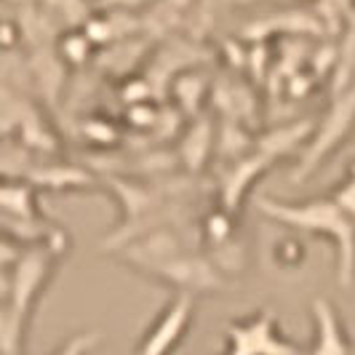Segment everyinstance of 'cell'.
<instances>
[{
    "label": "cell",
    "instance_id": "cell-20",
    "mask_svg": "<svg viewBox=\"0 0 355 355\" xmlns=\"http://www.w3.org/2000/svg\"><path fill=\"white\" fill-rule=\"evenodd\" d=\"M347 3H350V8H353V11H355V0H347Z\"/></svg>",
    "mask_w": 355,
    "mask_h": 355
},
{
    "label": "cell",
    "instance_id": "cell-10",
    "mask_svg": "<svg viewBox=\"0 0 355 355\" xmlns=\"http://www.w3.org/2000/svg\"><path fill=\"white\" fill-rule=\"evenodd\" d=\"M315 121H297V123H284L272 131H267L265 137H259L254 147L259 153H265L267 158L272 160H286V158H300V153L304 150V144L313 137Z\"/></svg>",
    "mask_w": 355,
    "mask_h": 355
},
{
    "label": "cell",
    "instance_id": "cell-4",
    "mask_svg": "<svg viewBox=\"0 0 355 355\" xmlns=\"http://www.w3.org/2000/svg\"><path fill=\"white\" fill-rule=\"evenodd\" d=\"M222 355H304V347L284 331L272 304H259L246 315L227 320Z\"/></svg>",
    "mask_w": 355,
    "mask_h": 355
},
{
    "label": "cell",
    "instance_id": "cell-15",
    "mask_svg": "<svg viewBox=\"0 0 355 355\" xmlns=\"http://www.w3.org/2000/svg\"><path fill=\"white\" fill-rule=\"evenodd\" d=\"M105 342V334L99 329H86V331H75L67 337L51 355H91L96 353V347Z\"/></svg>",
    "mask_w": 355,
    "mask_h": 355
},
{
    "label": "cell",
    "instance_id": "cell-6",
    "mask_svg": "<svg viewBox=\"0 0 355 355\" xmlns=\"http://www.w3.org/2000/svg\"><path fill=\"white\" fill-rule=\"evenodd\" d=\"M196 323V297L171 294L158 315L144 326L134 355H174Z\"/></svg>",
    "mask_w": 355,
    "mask_h": 355
},
{
    "label": "cell",
    "instance_id": "cell-18",
    "mask_svg": "<svg viewBox=\"0 0 355 355\" xmlns=\"http://www.w3.org/2000/svg\"><path fill=\"white\" fill-rule=\"evenodd\" d=\"M147 0H99V8L107 11H137L142 8Z\"/></svg>",
    "mask_w": 355,
    "mask_h": 355
},
{
    "label": "cell",
    "instance_id": "cell-5",
    "mask_svg": "<svg viewBox=\"0 0 355 355\" xmlns=\"http://www.w3.org/2000/svg\"><path fill=\"white\" fill-rule=\"evenodd\" d=\"M147 281L171 288V294H190V297H209V294H225L230 291L232 281L222 275V270L214 265L206 249H193L179 254L174 259L163 262L144 275Z\"/></svg>",
    "mask_w": 355,
    "mask_h": 355
},
{
    "label": "cell",
    "instance_id": "cell-11",
    "mask_svg": "<svg viewBox=\"0 0 355 355\" xmlns=\"http://www.w3.org/2000/svg\"><path fill=\"white\" fill-rule=\"evenodd\" d=\"M37 196H40V190L24 179H3V190H0L3 219H11V222L46 219V214L40 211V198Z\"/></svg>",
    "mask_w": 355,
    "mask_h": 355
},
{
    "label": "cell",
    "instance_id": "cell-9",
    "mask_svg": "<svg viewBox=\"0 0 355 355\" xmlns=\"http://www.w3.org/2000/svg\"><path fill=\"white\" fill-rule=\"evenodd\" d=\"M24 182H30L40 193H78V190H91L99 187L102 179L94 177L91 171L80 168V166H70V163H33L24 171Z\"/></svg>",
    "mask_w": 355,
    "mask_h": 355
},
{
    "label": "cell",
    "instance_id": "cell-14",
    "mask_svg": "<svg viewBox=\"0 0 355 355\" xmlns=\"http://www.w3.org/2000/svg\"><path fill=\"white\" fill-rule=\"evenodd\" d=\"M270 259L272 265L284 272H294V270H302V265L307 262V243L300 232H286L281 238L272 241L270 246Z\"/></svg>",
    "mask_w": 355,
    "mask_h": 355
},
{
    "label": "cell",
    "instance_id": "cell-8",
    "mask_svg": "<svg viewBox=\"0 0 355 355\" xmlns=\"http://www.w3.org/2000/svg\"><path fill=\"white\" fill-rule=\"evenodd\" d=\"M272 166V160L267 158L265 153L254 150L246 158H238L227 163L219 174V198H216V206L227 209L232 214H241L243 203L249 200L251 190L259 179L267 174V168Z\"/></svg>",
    "mask_w": 355,
    "mask_h": 355
},
{
    "label": "cell",
    "instance_id": "cell-16",
    "mask_svg": "<svg viewBox=\"0 0 355 355\" xmlns=\"http://www.w3.org/2000/svg\"><path fill=\"white\" fill-rule=\"evenodd\" d=\"M329 196L334 198L339 206H342V209L355 219V160L347 166V171H345V174L331 184Z\"/></svg>",
    "mask_w": 355,
    "mask_h": 355
},
{
    "label": "cell",
    "instance_id": "cell-2",
    "mask_svg": "<svg viewBox=\"0 0 355 355\" xmlns=\"http://www.w3.org/2000/svg\"><path fill=\"white\" fill-rule=\"evenodd\" d=\"M257 211L278 227L300 232L307 238H323L334 249V275L339 288H353L355 284V219L339 206L334 198L313 196L304 200L281 198H254Z\"/></svg>",
    "mask_w": 355,
    "mask_h": 355
},
{
    "label": "cell",
    "instance_id": "cell-3",
    "mask_svg": "<svg viewBox=\"0 0 355 355\" xmlns=\"http://www.w3.org/2000/svg\"><path fill=\"white\" fill-rule=\"evenodd\" d=\"M355 134V86L331 94L329 105L323 107L310 142L304 144L300 158L294 163V171L288 174L291 184H302L318 171L323 163L337 155Z\"/></svg>",
    "mask_w": 355,
    "mask_h": 355
},
{
    "label": "cell",
    "instance_id": "cell-17",
    "mask_svg": "<svg viewBox=\"0 0 355 355\" xmlns=\"http://www.w3.org/2000/svg\"><path fill=\"white\" fill-rule=\"evenodd\" d=\"M46 6H49V11L53 14H59V17H67L72 21H78V14H83L86 11V3L83 0H46Z\"/></svg>",
    "mask_w": 355,
    "mask_h": 355
},
{
    "label": "cell",
    "instance_id": "cell-19",
    "mask_svg": "<svg viewBox=\"0 0 355 355\" xmlns=\"http://www.w3.org/2000/svg\"><path fill=\"white\" fill-rule=\"evenodd\" d=\"M193 0H168V6H174V8H187Z\"/></svg>",
    "mask_w": 355,
    "mask_h": 355
},
{
    "label": "cell",
    "instance_id": "cell-13",
    "mask_svg": "<svg viewBox=\"0 0 355 355\" xmlns=\"http://www.w3.org/2000/svg\"><path fill=\"white\" fill-rule=\"evenodd\" d=\"M206 251H209V257L214 259V265L222 270V275H227L230 281L243 278L251 270V249L243 235H235L227 243H222V246H216V249H206Z\"/></svg>",
    "mask_w": 355,
    "mask_h": 355
},
{
    "label": "cell",
    "instance_id": "cell-12",
    "mask_svg": "<svg viewBox=\"0 0 355 355\" xmlns=\"http://www.w3.org/2000/svg\"><path fill=\"white\" fill-rule=\"evenodd\" d=\"M216 155V131L206 118H196L179 142V160L187 171H200Z\"/></svg>",
    "mask_w": 355,
    "mask_h": 355
},
{
    "label": "cell",
    "instance_id": "cell-1",
    "mask_svg": "<svg viewBox=\"0 0 355 355\" xmlns=\"http://www.w3.org/2000/svg\"><path fill=\"white\" fill-rule=\"evenodd\" d=\"M67 254L53 246H19L3 238L0 254V345L3 355H24L40 297Z\"/></svg>",
    "mask_w": 355,
    "mask_h": 355
},
{
    "label": "cell",
    "instance_id": "cell-7",
    "mask_svg": "<svg viewBox=\"0 0 355 355\" xmlns=\"http://www.w3.org/2000/svg\"><path fill=\"white\" fill-rule=\"evenodd\" d=\"M313 334L304 355H355V342L342 318L339 307L326 297H313L310 302Z\"/></svg>",
    "mask_w": 355,
    "mask_h": 355
}]
</instances>
